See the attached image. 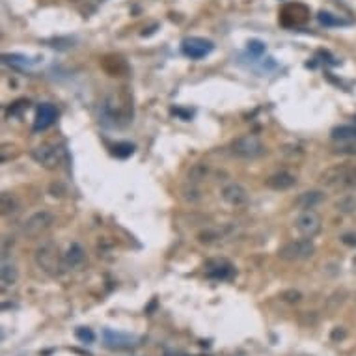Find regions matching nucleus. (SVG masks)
<instances>
[{
	"label": "nucleus",
	"instance_id": "1",
	"mask_svg": "<svg viewBox=\"0 0 356 356\" xmlns=\"http://www.w3.org/2000/svg\"><path fill=\"white\" fill-rule=\"evenodd\" d=\"M319 183L323 187L334 190L356 189V166L336 164V166L326 168L319 176Z\"/></svg>",
	"mask_w": 356,
	"mask_h": 356
},
{
	"label": "nucleus",
	"instance_id": "2",
	"mask_svg": "<svg viewBox=\"0 0 356 356\" xmlns=\"http://www.w3.org/2000/svg\"><path fill=\"white\" fill-rule=\"evenodd\" d=\"M34 261L49 276H58L62 273V267L65 265L64 258L60 256L58 246L52 241H43L36 250H34Z\"/></svg>",
	"mask_w": 356,
	"mask_h": 356
},
{
	"label": "nucleus",
	"instance_id": "3",
	"mask_svg": "<svg viewBox=\"0 0 356 356\" xmlns=\"http://www.w3.org/2000/svg\"><path fill=\"white\" fill-rule=\"evenodd\" d=\"M229 151L237 159L254 161V159H259L261 155L267 153V147L256 134H243V136H237L233 142L229 144Z\"/></svg>",
	"mask_w": 356,
	"mask_h": 356
},
{
	"label": "nucleus",
	"instance_id": "4",
	"mask_svg": "<svg viewBox=\"0 0 356 356\" xmlns=\"http://www.w3.org/2000/svg\"><path fill=\"white\" fill-rule=\"evenodd\" d=\"M315 254V244L311 239H297V241H289L284 246L278 248V258L284 261H304L313 258Z\"/></svg>",
	"mask_w": 356,
	"mask_h": 356
},
{
	"label": "nucleus",
	"instance_id": "5",
	"mask_svg": "<svg viewBox=\"0 0 356 356\" xmlns=\"http://www.w3.org/2000/svg\"><path fill=\"white\" fill-rule=\"evenodd\" d=\"M52 224H54V214L50 213V211L41 209V211L32 213L24 220L23 227H21V233L26 239H36L39 235H43Z\"/></svg>",
	"mask_w": 356,
	"mask_h": 356
},
{
	"label": "nucleus",
	"instance_id": "6",
	"mask_svg": "<svg viewBox=\"0 0 356 356\" xmlns=\"http://www.w3.org/2000/svg\"><path fill=\"white\" fill-rule=\"evenodd\" d=\"M321 227H323V220L313 209L300 211V214L295 218V229L298 231V235L304 239H313L315 235H319Z\"/></svg>",
	"mask_w": 356,
	"mask_h": 356
},
{
	"label": "nucleus",
	"instance_id": "7",
	"mask_svg": "<svg viewBox=\"0 0 356 356\" xmlns=\"http://www.w3.org/2000/svg\"><path fill=\"white\" fill-rule=\"evenodd\" d=\"M213 49H214V43L209 41V39H205V37L192 36V37H185L181 41V50L190 60L205 58V56H209L213 52Z\"/></svg>",
	"mask_w": 356,
	"mask_h": 356
},
{
	"label": "nucleus",
	"instance_id": "8",
	"mask_svg": "<svg viewBox=\"0 0 356 356\" xmlns=\"http://www.w3.org/2000/svg\"><path fill=\"white\" fill-rule=\"evenodd\" d=\"M30 157L39 166L47 168V170H54L62 161V149L58 146H52V144H43V146L34 147L30 151Z\"/></svg>",
	"mask_w": 356,
	"mask_h": 356
},
{
	"label": "nucleus",
	"instance_id": "9",
	"mask_svg": "<svg viewBox=\"0 0 356 356\" xmlns=\"http://www.w3.org/2000/svg\"><path fill=\"white\" fill-rule=\"evenodd\" d=\"M220 198L229 207H244L250 202L248 190L244 189L241 183H235V181L226 183L222 190H220Z\"/></svg>",
	"mask_w": 356,
	"mask_h": 356
},
{
	"label": "nucleus",
	"instance_id": "10",
	"mask_svg": "<svg viewBox=\"0 0 356 356\" xmlns=\"http://www.w3.org/2000/svg\"><path fill=\"white\" fill-rule=\"evenodd\" d=\"M103 341L108 349H116V351H127L138 345V338L136 336H129V334L116 332L112 328H105L103 330Z\"/></svg>",
	"mask_w": 356,
	"mask_h": 356
},
{
	"label": "nucleus",
	"instance_id": "11",
	"mask_svg": "<svg viewBox=\"0 0 356 356\" xmlns=\"http://www.w3.org/2000/svg\"><path fill=\"white\" fill-rule=\"evenodd\" d=\"M205 276L209 280H214V282H226L229 278H233L235 274V267L226 259H214V261H209L207 267H205Z\"/></svg>",
	"mask_w": 356,
	"mask_h": 356
},
{
	"label": "nucleus",
	"instance_id": "12",
	"mask_svg": "<svg viewBox=\"0 0 356 356\" xmlns=\"http://www.w3.org/2000/svg\"><path fill=\"white\" fill-rule=\"evenodd\" d=\"M58 118V110L54 105H50V103H43V105H39L36 112V119H34V131L39 132V131H45L49 129L54 121Z\"/></svg>",
	"mask_w": 356,
	"mask_h": 356
},
{
	"label": "nucleus",
	"instance_id": "13",
	"mask_svg": "<svg viewBox=\"0 0 356 356\" xmlns=\"http://www.w3.org/2000/svg\"><path fill=\"white\" fill-rule=\"evenodd\" d=\"M265 185L271 190H276V192H285V190L293 189L297 185V176L291 174V172H276L273 176H269V179L265 181Z\"/></svg>",
	"mask_w": 356,
	"mask_h": 356
},
{
	"label": "nucleus",
	"instance_id": "14",
	"mask_svg": "<svg viewBox=\"0 0 356 356\" xmlns=\"http://www.w3.org/2000/svg\"><path fill=\"white\" fill-rule=\"evenodd\" d=\"M324 198H326V194L323 190H304L295 198V205L300 211H309V209H315L317 205H321L324 202Z\"/></svg>",
	"mask_w": 356,
	"mask_h": 356
},
{
	"label": "nucleus",
	"instance_id": "15",
	"mask_svg": "<svg viewBox=\"0 0 356 356\" xmlns=\"http://www.w3.org/2000/svg\"><path fill=\"white\" fill-rule=\"evenodd\" d=\"M86 261V250L81 243H71L65 254H64V263L67 269H81Z\"/></svg>",
	"mask_w": 356,
	"mask_h": 356
},
{
	"label": "nucleus",
	"instance_id": "16",
	"mask_svg": "<svg viewBox=\"0 0 356 356\" xmlns=\"http://www.w3.org/2000/svg\"><path fill=\"white\" fill-rule=\"evenodd\" d=\"M19 280V269L17 265L12 261H4L2 263V269H0V282H2V287L8 289L12 285L17 284Z\"/></svg>",
	"mask_w": 356,
	"mask_h": 356
},
{
	"label": "nucleus",
	"instance_id": "17",
	"mask_svg": "<svg viewBox=\"0 0 356 356\" xmlns=\"http://www.w3.org/2000/svg\"><path fill=\"white\" fill-rule=\"evenodd\" d=\"M330 138L334 142H351L356 140V123L355 125H336L330 131Z\"/></svg>",
	"mask_w": 356,
	"mask_h": 356
},
{
	"label": "nucleus",
	"instance_id": "18",
	"mask_svg": "<svg viewBox=\"0 0 356 356\" xmlns=\"http://www.w3.org/2000/svg\"><path fill=\"white\" fill-rule=\"evenodd\" d=\"M317 21L324 28H340V26H349L351 21H347L340 15H334L330 12H319L317 13Z\"/></svg>",
	"mask_w": 356,
	"mask_h": 356
},
{
	"label": "nucleus",
	"instance_id": "19",
	"mask_svg": "<svg viewBox=\"0 0 356 356\" xmlns=\"http://www.w3.org/2000/svg\"><path fill=\"white\" fill-rule=\"evenodd\" d=\"M209 176V164L205 162H196L189 168L187 172V183H192V185H200L203 179Z\"/></svg>",
	"mask_w": 356,
	"mask_h": 356
},
{
	"label": "nucleus",
	"instance_id": "20",
	"mask_svg": "<svg viewBox=\"0 0 356 356\" xmlns=\"http://www.w3.org/2000/svg\"><path fill=\"white\" fill-rule=\"evenodd\" d=\"M0 209H2L4 216H10V214H15L21 209V203L15 198V194H12V192H2V196H0Z\"/></svg>",
	"mask_w": 356,
	"mask_h": 356
},
{
	"label": "nucleus",
	"instance_id": "21",
	"mask_svg": "<svg viewBox=\"0 0 356 356\" xmlns=\"http://www.w3.org/2000/svg\"><path fill=\"white\" fill-rule=\"evenodd\" d=\"M334 207H336V211L345 213V214L356 213V198L353 194H345V196H341V198L336 200Z\"/></svg>",
	"mask_w": 356,
	"mask_h": 356
},
{
	"label": "nucleus",
	"instance_id": "22",
	"mask_svg": "<svg viewBox=\"0 0 356 356\" xmlns=\"http://www.w3.org/2000/svg\"><path fill=\"white\" fill-rule=\"evenodd\" d=\"M181 196H183V200L190 205H194V203H198L202 200V192L198 189V185H192V183H187V185H183V189H181Z\"/></svg>",
	"mask_w": 356,
	"mask_h": 356
},
{
	"label": "nucleus",
	"instance_id": "23",
	"mask_svg": "<svg viewBox=\"0 0 356 356\" xmlns=\"http://www.w3.org/2000/svg\"><path fill=\"white\" fill-rule=\"evenodd\" d=\"M6 64H10V65H15V67H21V69H26V67H30V65H34L37 60H30L23 56V54H4L2 56Z\"/></svg>",
	"mask_w": 356,
	"mask_h": 356
},
{
	"label": "nucleus",
	"instance_id": "24",
	"mask_svg": "<svg viewBox=\"0 0 356 356\" xmlns=\"http://www.w3.org/2000/svg\"><path fill=\"white\" fill-rule=\"evenodd\" d=\"M75 338L84 345H92L95 341V334L92 328H86V326H79L75 330Z\"/></svg>",
	"mask_w": 356,
	"mask_h": 356
},
{
	"label": "nucleus",
	"instance_id": "25",
	"mask_svg": "<svg viewBox=\"0 0 356 356\" xmlns=\"http://www.w3.org/2000/svg\"><path fill=\"white\" fill-rule=\"evenodd\" d=\"M246 50H248L250 56H254V58H261L263 54H265V50H267V47H265V43L259 41V39H250L248 45H246Z\"/></svg>",
	"mask_w": 356,
	"mask_h": 356
},
{
	"label": "nucleus",
	"instance_id": "26",
	"mask_svg": "<svg viewBox=\"0 0 356 356\" xmlns=\"http://www.w3.org/2000/svg\"><path fill=\"white\" fill-rule=\"evenodd\" d=\"M334 153L338 155H356V140L351 142H336Z\"/></svg>",
	"mask_w": 356,
	"mask_h": 356
},
{
	"label": "nucleus",
	"instance_id": "27",
	"mask_svg": "<svg viewBox=\"0 0 356 356\" xmlns=\"http://www.w3.org/2000/svg\"><path fill=\"white\" fill-rule=\"evenodd\" d=\"M134 153V146L129 142H121V144H116L114 146V155L119 157V159H127V157H131Z\"/></svg>",
	"mask_w": 356,
	"mask_h": 356
},
{
	"label": "nucleus",
	"instance_id": "28",
	"mask_svg": "<svg viewBox=\"0 0 356 356\" xmlns=\"http://www.w3.org/2000/svg\"><path fill=\"white\" fill-rule=\"evenodd\" d=\"M216 239H220L216 229H203L202 233H198V241H200L202 244H211V243H214Z\"/></svg>",
	"mask_w": 356,
	"mask_h": 356
},
{
	"label": "nucleus",
	"instance_id": "29",
	"mask_svg": "<svg viewBox=\"0 0 356 356\" xmlns=\"http://www.w3.org/2000/svg\"><path fill=\"white\" fill-rule=\"evenodd\" d=\"M282 298L285 302H289V304H297V302L302 300V293L297 291V289H287V291L282 293Z\"/></svg>",
	"mask_w": 356,
	"mask_h": 356
},
{
	"label": "nucleus",
	"instance_id": "30",
	"mask_svg": "<svg viewBox=\"0 0 356 356\" xmlns=\"http://www.w3.org/2000/svg\"><path fill=\"white\" fill-rule=\"evenodd\" d=\"M341 243H343L345 246H349V248H356V231H347L341 235Z\"/></svg>",
	"mask_w": 356,
	"mask_h": 356
},
{
	"label": "nucleus",
	"instance_id": "31",
	"mask_svg": "<svg viewBox=\"0 0 356 356\" xmlns=\"http://www.w3.org/2000/svg\"><path fill=\"white\" fill-rule=\"evenodd\" d=\"M24 108H28V101H17V103H13L10 110H8V114L10 116H19V112L24 110Z\"/></svg>",
	"mask_w": 356,
	"mask_h": 356
},
{
	"label": "nucleus",
	"instance_id": "32",
	"mask_svg": "<svg viewBox=\"0 0 356 356\" xmlns=\"http://www.w3.org/2000/svg\"><path fill=\"white\" fill-rule=\"evenodd\" d=\"M345 338H347V332H345L343 326H336L332 330V334H330V340L332 341H343Z\"/></svg>",
	"mask_w": 356,
	"mask_h": 356
},
{
	"label": "nucleus",
	"instance_id": "33",
	"mask_svg": "<svg viewBox=\"0 0 356 356\" xmlns=\"http://www.w3.org/2000/svg\"><path fill=\"white\" fill-rule=\"evenodd\" d=\"M49 190H50V194H52V196H58L56 192H60V196H64V194H65V189H64L60 183H52V185L49 187Z\"/></svg>",
	"mask_w": 356,
	"mask_h": 356
},
{
	"label": "nucleus",
	"instance_id": "34",
	"mask_svg": "<svg viewBox=\"0 0 356 356\" xmlns=\"http://www.w3.org/2000/svg\"><path fill=\"white\" fill-rule=\"evenodd\" d=\"M355 123H356V116H355Z\"/></svg>",
	"mask_w": 356,
	"mask_h": 356
}]
</instances>
